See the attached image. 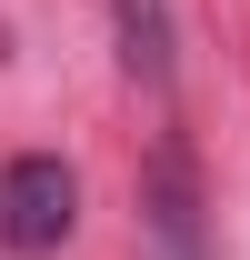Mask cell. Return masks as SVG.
<instances>
[{
  "instance_id": "cell-2",
  "label": "cell",
  "mask_w": 250,
  "mask_h": 260,
  "mask_svg": "<svg viewBox=\"0 0 250 260\" xmlns=\"http://www.w3.org/2000/svg\"><path fill=\"white\" fill-rule=\"evenodd\" d=\"M110 20H120V70L130 80H170V0H110Z\"/></svg>"
},
{
  "instance_id": "cell-1",
  "label": "cell",
  "mask_w": 250,
  "mask_h": 260,
  "mask_svg": "<svg viewBox=\"0 0 250 260\" xmlns=\"http://www.w3.org/2000/svg\"><path fill=\"white\" fill-rule=\"evenodd\" d=\"M70 220H80V180L50 150H20V160L0 170V240L10 250H60Z\"/></svg>"
}]
</instances>
